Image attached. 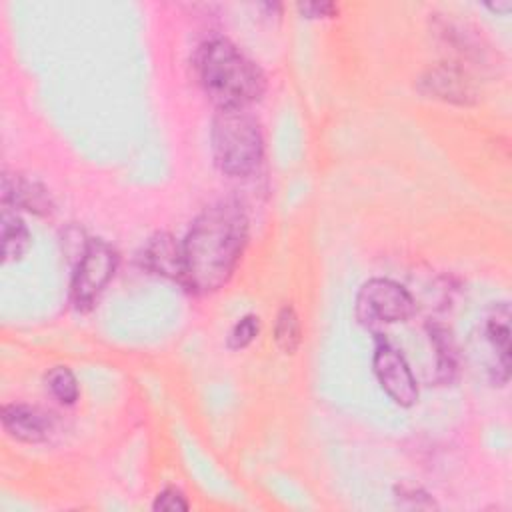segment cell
I'll return each instance as SVG.
<instances>
[{
  "mask_svg": "<svg viewBox=\"0 0 512 512\" xmlns=\"http://www.w3.org/2000/svg\"><path fill=\"white\" fill-rule=\"evenodd\" d=\"M414 312V300L404 286L386 280H368L356 298V318L366 328L402 322Z\"/></svg>",
  "mask_w": 512,
  "mask_h": 512,
  "instance_id": "obj_4",
  "label": "cell"
},
{
  "mask_svg": "<svg viewBox=\"0 0 512 512\" xmlns=\"http://www.w3.org/2000/svg\"><path fill=\"white\" fill-rule=\"evenodd\" d=\"M430 84V90H434L440 98L446 100H458V102H466L468 96H472V90L468 88V84L456 76L454 72H432L430 80H426Z\"/></svg>",
  "mask_w": 512,
  "mask_h": 512,
  "instance_id": "obj_14",
  "label": "cell"
},
{
  "mask_svg": "<svg viewBox=\"0 0 512 512\" xmlns=\"http://www.w3.org/2000/svg\"><path fill=\"white\" fill-rule=\"evenodd\" d=\"M492 12H500V14H504V12H508L510 8H512V2H496V4H486Z\"/></svg>",
  "mask_w": 512,
  "mask_h": 512,
  "instance_id": "obj_18",
  "label": "cell"
},
{
  "mask_svg": "<svg viewBox=\"0 0 512 512\" xmlns=\"http://www.w3.org/2000/svg\"><path fill=\"white\" fill-rule=\"evenodd\" d=\"M142 264L154 274L184 282L182 246L168 232H158L148 240L142 252Z\"/></svg>",
  "mask_w": 512,
  "mask_h": 512,
  "instance_id": "obj_8",
  "label": "cell"
},
{
  "mask_svg": "<svg viewBox=\"0 0 512 512\" xmlns=\"http://www.w3.org/2000/svg\"><path fill=\"white\" fill-rule=\"evenodd\" d=\"M372 364L380 386L396 404L412 406L418 400V384L408 362L386 340H378Z\"/></svg>",
  "mask_w": 512,
  "mask_h": 512,
  "instance_id": "obj_6",
  "label": "cell"
},
{
  "mask_svg": "<svg viewBox=\"0 0 512 512\" xmlns=\"http://www.w3.org/2000/svg\"><path fill=\"white\" fill-rule=\"evenodd\" d=\"M256 334H258V318L248 314L234 324V328L228 336V346L232 350H240V348L248 346L256 338Z\"/></svg>",
  "mask_w": 512,
  "mask_h": 512,
  "instance_id": "obj_15",
  "label": "cell"
},
{
  "mask_svg": "<svg viewBox=\"0 0 512 512\" xmlns=\"http://www.w3.org/2000/svg\"><path fill=\"white\" fill-rule=\"evenodd\" d=\"M30 246V232L22 218L10 208L2 210V256L4 262H12L24 256Z\"/></svg>",
  "mask_w": 512,
  "mask_h": 512,
  "instance_id": "obj_11",
  "label": "cell"
},
{
  "mask_svg": "<svg viewBox=\"0 0 512 512\" xmlns=\"http://www.w3.org/2000/svg\"><path fill=\"white\" fill-rule=\"evenodd\" d=\"M2 426L12 438L28 444L42 442L50 430L46 416L26 404H6L2 408Z\"/></svg>",
  "mask_w": 512,
  "mask_h": 512,
  "instance_id": "obj_9",
  "label": "cell"
},
{
  "mask_svg": "<svg viewBox=\"0 0 512 512\" xmlns=\"http://www.w3.org/2000/svg\"><path fill=\"white\" fill-rule=\"evenodd\" d=\"M248 220L236 202L206 208L192 224L184 244V284L200 294L222 288L244 250Z\"/></svg>",
  "mask_w": 512,
  "mask_h": 512,
  "instance_id": "obj_1",
  "label": "cell"
},
{
  "mask_svg": "<svg viewBox=\"0 0 512 512\" xmlns=\"http://www.w3.org/2000/svg\"><path fill=\"white\" fill-rule=\"evenodd\" d=\"M210 140L214 162L228 176H248L262 160L260 126L244 108L218 110L212 120Z\"/></svg>",
  "mask_w": 512,
  "mask_h": 512,
  "instance_id": "obj_3",
  "label": "cell"
},
{
  "mask_svg": "<svg viewBox=\"0 0 512 512\" xmlns=\"http://www.w3.org/2000/svg\"><path fill=\"white\" fill-rule=\"evenodd\" d=\"M198 80L218 110L244 108L264 92L262 70L224 38L204 44L196 58Z\"/></svg>",
  "mask_w": 512,
  "mask_h": 512,
  "instance_id": "obj_2",
  "label": "cell"
},
{
  "mask_svg": "<svg viewBox=\"0 0 512 512\" xmlns=\"http://www.w3.org/2000/svg\"><path fill=\"white\" fill-rule=\"evenodd\" d=\"M152 508H154V510H170V512H172V510H188V502H186V498L182 496L180 490H176V488H164V490L156 496Z\"/></svg>",
  "mask_w": 512,
  "mask_h": 512,
  "instance_id": "obj_16",
  "label": "cell"
},
{
  "mask_svg": "<svg viewBox=\"0 0 512 512\" xmlns=\"http://www.w3.org/2000/svg\"><path fill=\"white\" fill-rule=\"evenodd\" d=\"M46 386L50 394L62 404H74L78 400V394H80L78 382L66 366H54L46 374Z\"/></svg>",
  "mask_w": 512,
  "mask_h": 512,
  "instance_id": "obj_13",
  "label": "cell"
},
{
  "mask_svg": "<svg viewBox=\"0 0 512 512\" xmlns=\"http://www.w3.org/2000/svg\"><path fill=\"white\" fill-rule=\"evenodd\" d=\"M274 340H276L278 348L284 354H292L298 348V344H300V320H298L294 308L284 306L278 312L276 326H274Z\"/></svg>",
  "mask_w": 512,
  "mask_h": 512,
  "instance_id": "obj_12",
  "label": "cell"
},
{
  "mask_svg": "<svg viewBox=\"0 0 512 512\" xmlns=\"http://www.w3.org/2000/svg\"><path fill=\"white\" fill-rule=\"evenodd\" d=\"M484 338L496 356L494 382L504 384L510 368V308L506 302L494 304L482 322Z\"/></svg>",
  "mask_w": 512,
  "mask_h": 512,
  "instance_id": "obj_7",
  "label": "cell"
},
{
  "mask_svg": "<svg viewBox=\"0 0 512 512\" xmlns=\"http://www.w3.org/2000/svg\"><path fill=\"white\" fill-rule=\"evenodd\" d=\"M2 200L4 204H12L14 208H24L36 214H46L52 208L48 192L30 180L20 176H4L2 180Z\"/></svg>",
  "mask_w": 512,
  "mask_h": 512,
  "instance_id": "obj_10",
  "label": "cell"
},
{
  "mask_svg": "<svg viewBox=\"0 0 512 512\" xmlns=\"http://www.w3.org/2000/svg\"><path fill=\"white\" fill-rule=\"evenodd\" d=\"M118 256L116 252L102 240H88L78 258L76 274L72 280V300L84 310L94 304L98 294L110 282L116 270Z\"/></svg>",
  "mask_w": 512,
  "mask_h": 512,
  "instance_id": "obj_5",
  "label": "cell"
},
{
  "mask_svg": "<svg viewBox=\"0 0 512 512\" xmlns=\"http://www.w3.org/2000/svg\"><path fill=\"white\" fill-rule=\"evenodd\" d=\"M298 10L306 18H326L336 12V6L330 2H308V4H298Z\"/></svg>",
  "mask_w": 512,
  "mask_h": 512,
  "instance_id": "obj_17",
  "label": "cell"
}]
</instances>
